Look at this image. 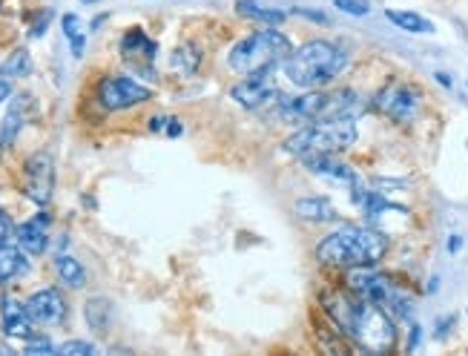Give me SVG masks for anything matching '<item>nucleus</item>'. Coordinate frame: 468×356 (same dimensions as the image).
I'll return each mask as SVG.
<instances>
[{"label":"nucleus","instance_id":"29","mask_svg":"<svg viewBox=\"0 0 468 356\" xmlns=\"http://www.w3.org/2000/svg\"><path fill=\"white\" fill-rule=\"evenodd\" d=\"M27 353H55V345L49 342L46 336H29V342H27Z\"/></svg>","mask_w":468,"mask_h":356},{"label":"nucleus","instance_id":"8","mask_svg":"<svg viewBox=\"0 0 468 356\" xmlns=\"http://www.w3.org/2000/svg\"><path fill=\"white\" fill-rule=\"evenodd\" d=\"M98 104L107 113H124V109H132L139 104H147L153 98L150 87H141L139 81H132L130 75H107L98 83Z\"/></svg>","mask_w":468,"mask_h":356},{"label":"nucleus","instance_id":"35","mask_svg":"<svg viewBox=\"0 0 468 356\" xmlns=\"http://www.w3.org/2000/svg\"><path fill=\"white\" fill-rule=\"evenodd\" d=\"M9 95H12V83H9V78L0 75V104H4Z\"/></svg>","mask_w":468,"mask_h":356},{"label":"nucleus","instance_id":"33","mask_svg":"<svg viewBox=\"0 0 468 356\" xmlns=\"http://www.w3.org/2000/svg\"><path fill=\"white\" fill-rule=\"evenodd\" d=\"M164 132L170 135V138H178V135L184 132L181 121H178V118H167V127H164Z\"/></svg>","mask_w":468,"mask_h":356},{"label":"nucleus","instance_id":"4","mask_svg":"<svg viewBox=\"0 0 468 356\" xmlns=\"http://www.w3.org/2000/svg\"><path fill=\"white\" fill-rule=\"evenodd\" d=\"M276 115L285 124H311V121H334V118H356L365 109L362 98L353 90H307L299 98H279Z\"/></svg>","mask_w":468,"mask_h":356},{"label":"nucleus","instance_id":"5","mask_svg":"<svg viewBox=\"0 0 468 356\" xmlns=\"http://www.w3.org/2000/svg\"><path fill=\"white\" fill-rule=\"evenodd\" d=\"M290 52H293V46H290L288 35L279 32L276 27H265L233 46L227 64H230V69L242 72V75H250V72L282 67Z\"/></svg>","mask_w":468,"mask_h":356},{"label":"nucleus","instance_id":"14","mask_svg":"<svg viewBox=\"0 0 468 356\" xmlns=\"http://www.w3.org/2000/svg\"><path fill=\"white\" fill-rule=\"evenodd\" d=\"M46 227H49V218H46V213H41V216L29 218V222L18 225L15 227V239L29 256H41L49 248V230Z\"/></svg>","mask_w":468,"mask_h":356},{"label":"nucleus","instance_id":"38","mask_svg":"<svg viewBox=\"0 0 468 356\" xmlns=\"http://www.w3.org/2000/svg\"><path fill=\"white\" fill-rule=\"evenodd\" d=\"M434 78H437V81H440V83H442V87H446V90H448V87H454V81H451V75H446V72H437V75H434Z\"/></svg>","mask_w":468,"mask_h":356},{"label":"nucleus","instance_id":"28","mask_svg":"<svg viewBox=\"0 0 468 356\" xmlns=\"http://www.w3.org/2000/svg\"><path fill=\"white\" fill-rule=\"evenodd\" d=\"M52 18H55V12H52V9H41V15L35 18V23L29 27V38H32V41L44 38L46 29H49V23H52Z\"/></svg>","mask_w":468,"mask_h":356},{"label":"nucleus","instance_id":"10","mask_svg":"<svg viewBox=\"0 0 468 356\" xmlns=\"http://www.w3.org/2000/svg\"><path fill=\"white\" fill-rule=\"evenodd\" d=\"M23 193H27L38 207H46L52 202L55 162L49 153H35L27 158V164H23Z\"/></svg>","mask_w":468,"mask_h":356},{"label":"nucleus","instance_id":"17","mask_svg":"<svg viewBox=\"0 0 468 356\" xmlns=\"http://www.w3.org/2000/svg\"><path fill=\"white\" fill-rule=\"evenodd\" d=\"M293 210H297L302 222H311V225H328L339 218V210L334 207V202L325 199V195H305V199L293 204Z\"/></svg>","mask_w":468,"mask_h":356},{"label":"nucleus","instance_id":"39","mask_svg":"<svg viewBox=\"0 0 468 356\" xmlns=\"http://www.w3.org/2000/svg\"><path fill=\"white\" fill-rule=\"evenodd\" d=\"M83 6H95V4H101V0H81Z\"/></svg>","mask_w":468,"mask_h":356},{"label":"nucleus","instance_id":"30","mask_svg":"<svg viewBox=\"0 0 468 356\" xmlns=\"http://www.w3.org/2000/svg\"><path fill=\"white\" fill-rule=\"evenodd\" d=\"M12 236H15V225H12L9 213L4 210V207H0V248H4V244H9Z\"/></svg>","mask_w":468,"mask_h":356},{"label":"nucleus","instance_id":"15","mask_svg":"<svg viewBox=\"0 0 468 356\" xmlns=\"http://www.w3.org/2000/svg\"><path fill=\"white\" fill-rule=\"evenodd\" d=\"M27 250L20 244H4L0 248V288H9L12 281H18L29 273V262H27Z\"/></svg>","mask_w":468,"mask_h":356},{"label":"nucleus","instance_id":"27","mask_svg":"<svg viewBox=\"0 0 468 356\" xmlns=\"http://www.w3.org/2000/svg\"><path fill=\"white\" fill-rule=\"evenodd\" d=\"M55 353H60V356H92L95 345L92 342H83V339H72V342H64L60 348H55Z\"/></svg>","mask_w":468,"mask_h":356},{"label":"nucleus","instance_id":"34","mask_svg":"<svg viewBox=\"0 0 468 356\" xmlns=\"http://www.w3.org/2000/svg\"><path fill=\"white\" fill-rule=\"evenodd\" d=\"M164 127H167V115H155V118H150V130H153V132H164Z\"/></svg>","mask_w":468,"mask_h":356},{"label":"nucleus","instance_id":"26","mask_svg":"<svg viewBox=\"0 0 468 356\" xmlns=\"http://www.w3.org/2000/svg\"><path fill=\"white\" fill-rule=\"evenodd\" d=\"M334 6L351 18H368L371 15V4L368 0H334Z\"/></svg>","mask_w":468,"mask_h":356},{"label":"nucleus","instance_id":"16","mask_svg":"<svg viewBox=\"0 0 468 356\" xmlns=\"http://www.w3.org/2000/svg\"><path fill=\"white\" fill-rule=\"evenodd\" d=\"M29 107H32V98L29 95H18L15 101H12L9 113L4 118V124H0V146H4V150L18 141L23 124L29 121Z\"/></svg>","mask_w":468,"mask_h":356},{"label":"nucleus","instance_id":"23","mask_svg":"<svg viewBox=\"0 0 468 356\" xmlns=\"http://www.w3.org/2000/svg\"><path fill=\"white\" fill-rule=\"evenodd\" d=\"M55 270H58L60 281H64V285L72 288V290H81L86 285V270H83V265L78 259H72V256H58Z\"/></svg>","mask_w":468,"mask_h":356},{"label":"nucleus","instance_id":"32","mask_svg":"<svg viewBox=\"0 0 468 356\" xmlns=\"http://www.w3.org/2000/svg\"><path fill=\"white\" fill-rule=\"evenodd\" d=\"M451 328H454V316L440 319V322H437V339H446Z\"/></svg>","mask_w":468,"mask_h":356},{"label":"nucleus","instance_id":"3","mask_svg":"<svg viewBox=\"0 0 468 356\" xmlns=\"http://www.w3.org/2000/svg\"><path fill=\"white\" fill-rule=\"evenodd\" d=\"M348 52L330 41H307L285 58L282 72L299 90H325L348 69Z\"/></svg>","mask_w":468,"mask_h":356},{"label":"nucleus","instance_id":"19","mask_svg":"<svg viewBox=\"0 0 468 356\" xmlns=\"http://www.w3.org/2000/svg\"><path fill=\"white\" fill-rule=\"evenodd\" d=\"M155 52H158V44L144 29H127L124 38H121V55L124 58H144L153 64Z\"/></svg>","mask_w":468,"mask_h":356},{"label":"nucleus","instance_id":"36","mask_svg":"<svg viewBox=\"0 0 468 356\" xmlns=\"http://www.w3.org/2000/svg\"><path fill=\"white\" fill-rule=\"evenodd\" d=\"M416 345H420V325L411 328V342H409V351H414Z\"/></svg>","mask_w":468,"mask_h":356},{"label":"nucleus","instance_id":"11","mask_svg":"<svg viewBox=\"0 0 468 356\" xmlns=\"http://www.w3.org/2000/svg\"><path fill=\"white\" fill-rule=\"evenodd\" d=\"M27 311L35 325H60L67 319V299L55 288H44L27 299Z\"/></svg>","mask_w":468,"mask_h":356},{"label":"nucleus","instance_id":"22","mask_svg":"<svg viewBox=\"0 0 468 356\" xmlns=\"http://www.w3.org/2000/svg\"><path fill=\"white\" fill-rule=\"evenodd\" d=\"M236 9H239L242 18H250L256 23H265V27H279V23H285V18H288V12L258 6L256 0H236Z\"/></svg>","mask_w":468,"mask_h":356},{"label":"nucleus","instance_id":"25","mask_svg":"<svg viewBox=\"0 0 468 356\" xmlns=\"http://www.w3.org/2000/svg\"><path fill=\"white\" fill-rule=\"evenodd\" d=\"M29 72H32V58L27 49H15V52H9L4 64H0V75L4 78H27Z\"/></svg>","mask_w":468,"mask_h":356},{"label":"nucleus","instance_id":"13","mask_svg":"<svg viewBox=\"0 0 468 356\" xmlns=\"http://www.w3.org/2000/svg\"><path fill=\"white\" fill-rule=\"evenodd\" d=\"M0 319H4L6 336H20V339L32 336V316L27 311V305H20L15 297H9V293L0 299Z\"/></svg>","mask_w":468,"mask_h":356},{"label":"nucleus","instance_id":"6","mask_svg":"<svg viewBox=\"0 0 468 356\" xmlns=\"http://www.w3.org/2000/svg\"><path fill=\"white\" fill-rule=\"evenodd\" d=\"M356 118H334V121H311L302 130H297L282 144L285 153L305 158V155H322V153H345L356 144Z\"/></svg>","mask_w":468,"mask_h":356},{"label":"nucleus","instance_id":"18","mask_svg":"<svg viewBox=\"0 0 468 356\" xmlns=\"http://www.w3.org/2000/svg\"><path fill=\"white\" fill-rule=\"evenodd\" d=\"M113 302L104 299V297H92L90 302L83 305V319L86 325H90V330H95L98 336H104L109 328H113Z\"/></svg>","mask_w":468,"mask_h":356},{"label":"nucleus","instance_id":"20","mask_svg":"<svg viewBox=\"0 0 468 356\" xmlns=\"http://www.w3.org/2000/svg\"><path fill=\"white\" fill-rule=\"evenodd\" d=\"M202 60H204L202 46L193 44V41H187V44H181L176 52H172L170 67L178 69L181 75H195V72H199V67H202Z\"/></svg>","mask_w":468,"mask_h":356},{"label":"nucleus","instance_id":"31","mask_svg":"<svg viewBox=\"0 0 468 356\" xmlns=\"http://www.w3.org/2000/svg\"><path fill=\"white\" fill-rule=\"evenodd\" d=\"M290 15H299V18H307V20H316V23H328V15H322V12H316V9H305V6H297V9H290Z\"/></svg>","mask_w":468,"mask_h":356},{"label":"nucleus","instance_id":"24","mask_svg":"<svg viewBox=\"0 0 468 356\" xmlns=\"http://www.w3.org/2000/svg\"><path fill=\"white\" fill-rule=\"evenodd\" d=\"M60 29H64V38L69 41L72 49V58H83V49H86V35H83V23L78 15H64L60 18Z\"/></svg>","mask_w":468,"mask_h":356},{"label":"nucleus","instance_id":"40","mask_svg":"<svg viewBox=\"0 0 468 356\" xmlns=\"http://www.w3.org/2000/svg\"><path fill=\"white\" fill-rule=\"evenodd\" d=\"M0 12H4V6H0Z\"/></svg>","mask_w":468,"mask_h":356},{"label":"nucleus","instance_id":"9","mask_svg":"<svg viewBox=\"0 0 468 356\" xmlns=\"http://www.w3.org/2000/svg\"><path fill=\"white\" fill-rule=\"evenodd\" d=\"M276 69H262V72H250L244 75L236 87H230V98L244 109H262L276 104L282 98V90L274 78Z\"/></svg>","mask_w":468,"mask_h":356},{"label":"nucleus","instance_id":"21","mask_svg":"<svg viewBox=\"0 0 468 356\" xmlns=\"http://www.w3.org/2000/svg\"><path fill=\"white\" fill-rule=\"evenodd\" d=\"M385 18L393 23V27H400L402 32H411V35H431L434 32V23L428 18L416 15V12H402V9H388Z\"/></svg>","mask_w":468,"mask_h":356},{"label":"nucleus","instance_id":"7","mask_svg":"<svg viewBox=\"0 0 468 356\" xmlns=\"http://www.w3.org/2000/svg\"><path fill=\"white\" fill-rule=\"evenodd\" d=\"M374 109L385 115L393 124H414L423 113V92L414 83L388 81L383 90L374 95Z\"/></svg>","mask_w":468,"mask_h":356},{"label":"nucleus","instance_id":"1","mask_svg":"<svg viewBox=\"0 0 468 356\" xmlns=\"http://www.w3.org/2000/svg\"><path fill=\"white\" fill-rule=\"evenodd\" d=\"M322 308L339 334L348 336L362 351L388 353L397 345V325H393V316L383 305L368 302L345 288L322 293Z\"/></svg>","mask_w":468,"mask_h":356},{"label":"nucleus","instance_id":"37","mask_svg":"<svg viewBox=\"0 0 468 356\" xmlns=\"http://www.w3.org/2000/svg\"><path fill=\"white\" fill-rule=\"evenodd\" d=\"M463 248V236H448V253H457Z\"/></svg>","mask_w":468,"mask_h":356},{"label":"nucleus","instance_id":"12","mask_svg":"<svg viewBox=\"0 0 468 356\" xmlns=\"http://www.w3.org/2000/svg\"><path fill=\"white\" fill-rule=\"evenodd\" d=\"M305 164L307 173H313L319 178H328V181H337V184H348V187H360V176L356 170H351L345 162H339L337 153H322V155H305L299 158Z\"/></svg>","mask_w":468,"mask_h":356},{"label":"nucleus","instance_id":"2","mask_svg":"<svg viewBox=\"0 0 468 356\" xmlns=\"http://www.w3.org/2000/svg\"><path fill=\"white\" fill-rule=\"evenodd\" d=\"M388 253V239L383 233L360 225H345L316 244V259L325 267H377Z\"/></svg>","mask_w":468,"mask_h":356}]
</instances>
